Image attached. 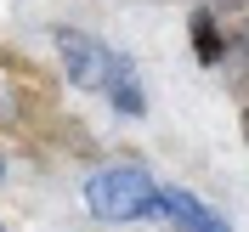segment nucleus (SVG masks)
<instances>
[{
	"mask_svg": "<svg viewBox=\"0 0 249 232\" xmlns=\"http://www.w3.org/2000/svg\"><path fill=\"white\" fill-rule=\"evenodd\" d=\"M85 210L96 221H142V215H164L159 210V187L136 164H108L85 181Z\"/></svg>",
	"mask_w": 249,
	"mask_h": 232,
	"instance_id": "nucleus-1",
	"label": "nucleus"
},
{
	"mask_svg": "<svg viewBox=\"0 0 249 232\" xmlns=\"http://www.w3.org/2000/svg\"><path fill=\"white\" fill-rule=\"evenodd\" d=\"M57 57H62V74L74 79L79 91H108V74H113V51L102 40L79 29H57Z\"/></svg>",
	"mask_w": 249,
	"mask_h": 232,
	"instance_id": "nucleus-2",
	"label": "nucleus"
},
{
	"mask_svg": "<svg viewBox=\"0 0 249 232\" xmlns=\"http://www.w3.org/2000/svg\"><path fill=\"white\" fill-rule=\"evenodd\" d=\"M159 210H164L176 227H187V232H232L210 204H198L193 193H181V187H159Z\"/></svg>",
	"mask_w": 249,
	"mask_h": 232,
	"instance_id": "nucleus-3",
	"label": "nucleus"
},
{
	"mask_svg": "<svg viewBox=\"0 0 249 232\" xmlns=\"http://www.w3.org/2000/svg\"><path fill=\"white\" fill-rule=\"evenodd\" d=\"M108 102L124 119H142V113H147V96H142V85H136V68H130V57H119V51H113V74H108Z\"/></svg>",
	"mask_w": 249,
	"mask_h": 232,
	"instance_id": "nucleus-4",
	"label": "nucleus"
},
{
	"mask_svg": "<svg viewBox=\"0 0 249 232\" xmlns=\"http://www.w3.org/2000/svg\"><path fill=\"white\" fill-rule=\"evenodd\" d=\"M187 34H193V51H198V62H221V29L210 12H193V23H187Z\"/></svg>",
	"mask_w": 249,
	"mask_h": 232,
	"instance_id": "nucleus-5",
	"label": "nucleus"
},
{
	"mask_svg": "<svg viewBox=\"0 0 249 232\" xmlns=\"http://www.w3.org/2000/svg\"><path fill=\"white\" fill-rule=\"evenodd\" d=\"M244 136H249V113H244Z\"/></svg>",
	"mask_w": 249,
	"mask_h": 232,
	"instance_id": "nucleus-6",
	"label": "nucleus"
},
{
	"mask_svg": "<svg viewBox=\"0 0 249 232\" xmlns=\"http://www.w3.org/2000/svg\"><path fill=\"white\" fill-rule=\"evenodd\" d=\"M227 6H244V0H227Z\"/></svg>",
	"mask_w": 249,
	"mask_h": 232,
	"instance_id": "nucleus-7",
	"label": "nucleus"
},
{
	"mask_svg": "<svg viewBox=\"0 0 249 232\" xmlns=\"http://www.w3.org/2000/svg\"><path fill=\"white\" fill-rule=\"evenodd\" d=\"M0 176H6V170H0Z\"/></svg>",
	"mask_w": 249,
	"mask_h": 232,
	"instance_id": "nucleus-8",
	"label": "nucleus"
}]
</instances>
